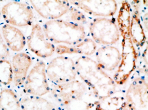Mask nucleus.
I'll return each instance as SVG.
<instances>
[{"label":"nucleus","instance_id":"f257e3e1","mask_svg":"<svg viewBox=\"0 0 148 110\" xmlns=\"http://www.w3.org/2000/svg\"><path fill=\"white\" fill-rule=\"evenodd\" d=\"M51 101L59 110H99V99L81 79L50 87Z\"/></svg>","mask_w":148,"mask_h":110},{"label":"nucleus","instance_id":"f03ea898","mask_svg":"<svg viewBox=\"0 0 148 110\" xmlns=\"http://www.w3.org/2000/svg\"><path fill=\"white\" fill-rule=\"evenodd\" d=\"M77 77L89 87L99 100L112 95L122 87L103 70L92 57L78 56L75 60Z\"/></svg>","mask_w":148,"mask_h":110},{"label":"nucleus","instance_id":"7ed1b4c3","mask_svg":"<svg viewBox=\"0 0 148 110\" xmlns=\"http://www.w3.org/2000/svg\"><path fill=\"white\" fill-rule=\"evenodd\" d=\"M42 27L47 40L54 45L72 46L90 37L87 26L64 19L46 21Z\"/></svg>","mask_w":148,"mask_h":110},{"label":"nucleus","instance_id":"20e7f679","mask_svg":"<svg viewBox=\"0 0 148 110\" xmlns=\"http://www.w3.org/2000/svg\"><path fill=\"white\" fill-rule=\"evenodd\" d=\"M128 110H148L147 74L136 70L122 87Z\"/></svg>","mask_w":148,"mask_h":110},{"label":"nucleus","instance_id":"39448f33","mask_svg":"<svg viewBox=\"0 0 148 110\" xmlns=\"http://www.w3.org/2000/svg\"><path fill=\"white\" fill-rule=\"evenodd\" d=\"M87 27L89 36L98 46L115 45L121 42L115 16L92 19Z\"/></svg>","mask_w":148,"mask_h":110},{"label":"nucleus","instance_id":"423d86ee","mask_svg":"<svg viewBox=\"0 0 148 110\" xmlns=\"http://www.w3.org/2000/svg\"><path fill=\"white\" fill-rule=\"evenodd\" d=\"M46 74L50 87L70 82L77 78L75 59L67 55H58L46 64Z\"/></svg>","mask_w":148,"mask_h":110},{"label":"nucleus","instance_id":"0eeeda50","mask_svg":"<svg viewBox=\"0 0 148 110\" xmlns=\"http://www.w3.org/2000/svg\"><path fill=\"white\" fill-rule=\"evenodd\" d=\"M122 60L112 78L117 87H122L137 68L139 55L131 40H121Z\"/></svg>","mask_w":148,"mask_h":110},{"label":"nucleus","instance_id":"6e6552de","mask_svg":"<svg viewBox=\"0 0 148 110\" xmlns=\"http://www.w3.org/2000/svg\"><path fill=\"white\" fill-rule=\"evenodd\" d=\"M1 15L6 23L17 28L32 27L35 18L29 4L17 1L4 4L1 8Z\"/></svg>","mask_w":148,"mask_h":110},{"label":"nucleus","instance_id":"1a4fd4ad","mask_svg":"<svg viewBox=\"0 0 148 110\" xmlns=\"http://www.w3.org/2000/svg\"><path fill=\"white\" fill-rule=\"evenodd\" d=\"M50 85L46 74V64L39 60L28 72L23 86V93L43 97L50 93Z\"/></svg>","mask_w":148,"mask_h":110},{"label":"nucleus","instance_id":"9d476101","mask_svg":"<svg viewBox=\"0 0 148 110\" xmlns=\"http://www.w3.org/2000/svg\"><path fill=\"white\" fill-rule=\"evenodd\" d=\"M68 1L71 5L80 10L90 19L114 17L118 10L119 1L115 0H81Z\"/></svg>","mask_w":148,"mask_h":110},{"label":"nucleus","instance_id":"9b49d317","mask_svg":"<svg viewBox=\"0 0 148 110\" xmlns=\"http://www.w3.org/2000/svg\"><path fill=\"white\" fill-rule=\"evenodd\" d=\"M26 40L29 52L40 58H49L55 53L56 46L47 40L40 23L35 22L32 25Z\"/></svg>","mask_w":148,"mask_h":110},{"label":"nucleus","instance_id":"f8f14e48","mask_svg":"<svg viewBox=\"0 0 148 110\" xmlns=\"http://www.w3.org/2000/svg\"><path fill=\"white\" fill-rule=\"evenodd\" d=\"M93 59L107 74L112 77L122 60L121 42L115 45L97 46Z\"/></svg>","mask_w":148,"mask_h":110},{"label":"nucleus","instance_id":"ddd939ff","mask_svg":"<svg viewBox=\"0 0 148 110\" xmlns=\"http://www.w3.org/2000/svg\"><path fill=\"white\" fill-rule=\"evenodd\" d=\"M33 10L47 21L60 19L69 12L71 5L68 1H29Z\"/></svg>","mask_w":148,"mask_h":110},{"label":"nucleus","instance_id":"4468645a","mask_svg":"<svg viewBox=\"0 0 148 110\" xmlns=\"http://www.w3.org/2000/svg\"><path fill=\"white\" fill-rule=\"evenodd\" d=\"M130 3L132 8L130 29V39L133 44L134 47L140 55L143 49L147 47V35L146 34L140 21L138 10L139 1H130Z\"/></svg>","mask_w":148,"mask_h":110},{"label":"nucleus","instance_id":"2eb2a0df","mask_svg":"<svg viewBox=\"0 0 148 110\" xmlns=\"http://www.w3.org/2000/svg\"><path fill=\"white\" fill-rule=\"evenodd\" d=\"M32 64V58L29 54L19 52L13 56L12 66L13 69V82L16 87L23 89L24 83Z\"/></svg>","mask_w":148,"mask_h":110},{"label":"nucleus","instance_id":"dca6fc26","mask_svg":"<svg viewBox=\"0 0 148 110\" xmlns=\"http://www.w3.org/2000/svg\"><path fill=\"white\" fill-rule=\"evenodd\" d=\"M97 45L90 37L72 46L59 44L56 46L55 53L57 55H78L92 57L97 49Z\"/></svg>","mask_w":148,"mask_h":110},{"label":"nucleus","instance_id":"f3484780","mask_svg":"<svg viewBox=\"0 0 148 110\" xmlns=\"http://www.w3.org/2000/svg\"><path fill=\"white\" fill-rule=\"evenodd\" d=\"M1 34L8 49L12 52H22L26 46V37L19 28L6 23L1 27Z\"/></svg>","mask_w":148,"mask_h":110},{"label":"nucleus","instance_id":"a211bd4d","mask_svg":"<svg viewBox=\"0 0 148 110\" xmlns=\"http://www.w3.org/2000/svg\"><path fill=\"white\" fill-rule=\"evenodd\" d=\"M116 15V22L120 31L121 40H131L130 29L132 8L129 1H119L118 10Z\"/></svg>","mask_w":148,"mask_h":110},{"label":"nucleus","instance_id":"6ab92c4d","mask_svg":"<svg viewBox=\"0 0 148 110\" xmlns=\"http://www.w3.org/2000/svg\"><path fill=\"white\" fill-rule=\"evenodd\" d=\"M22 110H47L52 101L41 96L24 94L19 98Z\"/></svg>","mask_w":148,"mask_h":110},{"label":"nucleus","instance_id":"aec40b11","mask_svg":"<svg viewBox=\"0 0 148 110\" xmlns=\"http://www.w3.org/2000/svg\"><path fill=\"white\" fill-rule=\"evenodd\" d=\"M122 88L112 95L99 100V110L126 109V104H125Z\"/></svg>","mask_w":148,"mask_h":110},{"label":"nucleus","instance_id":"412c9836","mask_svg":"<svg viewBox=\"0 0 148 110\" xmlns=\"http://www.w3.org/2000/svg\"><path fill=\"white\" fill-rule=\"evenodd\" d=\"M0 109L22 110L19 98L12 89H3L0 92Z\"/></svg>","mask_w":148,"mask_h":110},{"label":"nucleus","instance_id":"4be33fe9","mask_svg":"<svg viewBox=\"0 0 148 110\" xmlns=\"http://www.w3.org/2000/svg\"><path fill=\"white\" fill-rule=\"evenodd\" d=\"M13 69L8 59H0V84L8 86L13 82Z\"/></svg>","mask_w":148,"mask_h":110},{"label":"nucleus","instance_id":"5701e85b","mask_svg":"<svg viewBox=\"0 0 148 110\" xmlns=\"http://www.w3.org/2000/svg\"><path fill=\"white\" fill-rule=\"evenodd\" d=\"M64 19L87 26L92 19L89 18L87 15L84 14L82 12L78 10L77 8L72 6L69 12L64 16Z\"/></svg>","mask_w":148,"mask_h":110},{"label":"nucleus","instance_id":"b1692460","mask_svg":"<svg viewBox=\"0 0 148 110\" xmlns=\"http://www.w3.org/2000/svg\"><path fill=\"white\" fill-rule=\"evenodd\" d=\"M0 19H1V11H0ZM10 49H8L4 41L0 30V59H7L10 56Z\"/></svg>","mask_w":148,"mask_h":110},{"label":"nucleus","instance_id":"393cba45","mask_svg":"<svg viewBox=\"0 0 148 110\" xmlns=\"http://www.w3.org/2000/svg\"><path fill=\"white\" fill-rule=\"evenodd\" d=\"M47 110H59V109L58 108H57V107L52 102L50 105H49V106L48 107L47 109Z\"/></svg>","mask_w":148,"mask_h":110},{"label":"nucleus","instance_id":"a878e982","mask_svg":"<svg viewBox=\"0 0 148 110\" xmlns=\"http://www.w3.org/2000/svg\"><path fill=\"white\" fill-rule=\"evenodd\" d=\"M125 110H128V109H125Z\"/></svg>","mask_w":148,"mask_h":110},{"label":"nucleus","instance_id":"bb28decb","mask_svg":"<svg viewBox=\"0 0 148 110\" xmlns=\"http://www.w3.org/2000/svg\"><path fill=\"white\" fill-rule=\"evenodd\" d=\"M0 110H1V109H0Z\"/></svg>","mask_w":148,"mask_h":110}]
</instances>
